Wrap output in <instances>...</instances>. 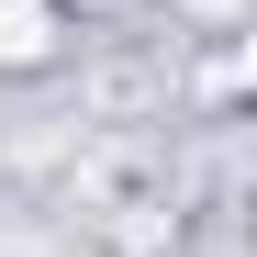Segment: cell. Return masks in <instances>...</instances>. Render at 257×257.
Wrapping results in <instances>:
<instances>
[{
	"label": "cell",
	"mask_w": 257,
	"mask_h": 257,
	"mask_svg": "<svg viewBox=\"0 0 257 257\" xmlns=\"http://www.w3.org/2000/svg\"><path fill=\"white\" fill-rule=\"evenodd\" d=\"M56 45V0H0V67H34Z\"/></svg>",
	"instance_id": "obj_1"
}]
</instances>
